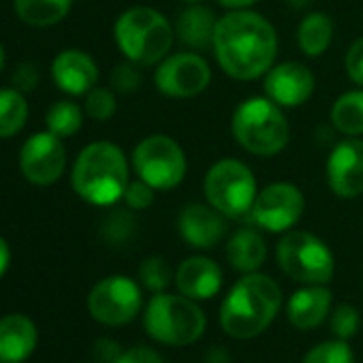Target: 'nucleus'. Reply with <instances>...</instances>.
I'll use <instances>...</instances> for the list:
<instances>
[{"label":"nucleus","mask_w":363,"mask_h":363,"mask_svg":"<svg viewBox=\"0 0 363 363\" xmlns=\"http://www.w3.org/2000/svg\"><path fill=\"white\" fill-rule=\"evenodd\" d=\"M73 0H16V11L22 22L45 28L62 22L71 11Z\"/></svg>","instance_id":"obj_25"},{"label":"nucleus","mask_w":363,"mask_h":363,"mask_svg":"<svg viewBox=\"0 0 363 363\" xmlns=\"http://www.w3.org/2000/svg\"><path fill=\"white\" fill-rule=\"evenodd\" d=\"M173 278L175 276L171 272V265L162 257H147L139 265V280L152 293H164Z\"/></svg>","instance_id":"obj_28"},{"label":"nucleus","mask_w":363,"mask_h":363,"mask_svg":"<svg viewBox=\"0 0 363 363\" xmlns=\"http://www.w3.org/2000/svg\"><path fill=\"white\" fill-rule=\"evenodd\" d=\"M120 52L139 67H152L164 60L173 45V26L152 7H133L124 11L113 28Z\"/></svg>","instance_id":"obj_4"},{"label":"nucleus","mask_w":363,"mask_h":363,"mask_svg":"<svg viewBox=\"0 0 363 363\" xmlns=\"http://www.w3.org/2000/svg\"><path fill=\"white\" fill-rule=\"evenodd\" d=\"M124 201L130 210H147L154 203V189L150 184H145L143 179L128 182Z\"/></svg>","instance_id":"obj_34"},{"label":"nucleus","mask_w":363,"mask_h":363,"mask_svg":"<svg viewBox=\"0 0 363 363\" xmlns=\"http://www.w3.org/2000/svg\"><path fill=\"white\" fill-rule=\"evenodd\" d=\"M218 3H220L223 7L235 11V9H248V7H252V5L257 3V0H218Z\"/></svg>","instance_id":"obj_40"},{"label":"nucleus","mask_w":363,"mask_h":363,"mask_svg":"<svg viewBox=\"0 0 363 363\" xmlns=\"http://www.w3.org/2000/svg\"><path fill=\"white\" fill-rule=\"evenodd\" d=\"M331 310V291L323 284H308L295 291L286 303L289 323L297 329L318 327Z\"/></svg>","instance_id":"obj_20"},{"label":"nucleus","mask_w":363,"mask_h":363,"mask_svg":"<svg viewBox=\"0 0 363 363\" xmlns=\"http://www.w3.org/2000/svg\"><path fill=\"white\" fill-rule=\"evenodd\" d=\"M218 18L212 9L203 5H189L184 11L177 16L175 22V35L186 48L193 52H206L214 45V33H216Z\"/></svg>","instance_id":"obj_21"},{"label":"nucleus","mask_w":363,"mask_h":363,"mask_svg":"<svg viewBox=\"0 0 363 363\" xmlns=\"http://www.w3.org/2000/svg\"><path fill=\"white\" fill-rule=\"evenodd\" d=\"M116 363H164V361L156 350L147 346H133L128 350H122Z\"/></svg>","instance_id":"obj_36"},{"label":"nucleus","mask_w":363,"mask_h":363,"mask_svg":"<svg viewBox=\"0 0 363 363\" xmlns=\"http://www.w3.org/2000/svg\"><path fill=\"white\" fill-rule=\"evenodd\" d=\"M333 41V22L325 13H308L297 30V43L299 50L308 58H318L323 56Z\"/></svg>","instance_id":"obj_23"},{"label":"nucleus","mask_w":363,"mask_h":363,"mask_svg":"<svg viewBox=\"0 0 363 363\" xmlns=\"http://www.w3.org/2000/svg\"><path fill=\"white\" fill-rule=\"evenodd\" d=\"M86 111L92 120L107 122L116 113V96L107 88H92L86 96Z\"/></svg>","instance_id":"obj_30"},{"label":"nucleus","mask_w":363,"mask_h":363,"mask_svg":"<svg viewBox=\"0 0 363 363\" xmlns=\"http://www.w3.org/2000/svg\"><path fill=\"white\" fill-rule=\"evenodd\" d=\"M344 69L354 86H363V37L348 48L344 58Z\"/></svg>","instance_id":"obj_35"},{"label":"nucleus","mask_w":363,"mask_h":363,"mask_svg":"<svg viewBox=\"0 0 363 363\" xmlns=\"http://www.w3.org/2000/svg\"><path fill=\"white\" fill-rule=\"evenodd\" d=\"M265 240L255 229H240L227 244V259L235 272L252 274L265 263Z\"/></svg>","instance_id":"obj_22"},{"label":"nucleus","mask_w":363,"mask_h":363,"mask_svg":"<svg viewBox=\"0 0 363 363\" xmlns=\"http://www.w3.org/2000/svg\"><path fill=\"white\" fill-rule=\"evenodd\" d=\"M141 289L126 276H109L94 284L88 295V310L92 318L107 327L130 323L141 310Z\"/></svg>","instance_id":"obj_10"},{"label":"nucleus","mask_w":363,"mask_h":363,"mask_svg":"<svg viewBox=\"0 0 363 363\" xmlns=\"http://www.w3.org/2000/svg\"><path fill=\"white\" fill-rule=\"evenodd\" d=\"M265 94L280 107H299L314 92V75L301 62L274 65L265 73Z\"/></svg>","instance_id":"obj_15"},{"label":"nucleus","mask_w":363,"mask_h":363,"mask_svg":"<svg viewBox=\"0 0 363 363\" xmlns=\"http://www.w3.org/2000/svg\"><path fill=\"white\" fill-rule=\"evenodd\" d=\"M3 65H5V50L0 45V71H3Z\"/></svg>","instance_id":"obj_42"},{"label":"nucleus","mask_w":363,"mask_h":363,"mask_svg":"<svg viewBox=\"0 0 363 363\" xmlns=\"http://www.w3.org/2000/svg\"><path fill=\"white\" fill-rule=\"evenodd\" d=\"M39 331L33 318L9 314L0 318V363H24L37 348Z\"/></svg>","instance_id":"obj_19"},{"label":"nucleus","mask_w":363,"mask_h":363,"mask_svg":"<svg viewBox=\"0 0 363 363\" xmlns=\"http://www.w3.org/2000/svg\"><path fill=\"white\" fill-rule=\"evenodd\" d=\"M331 124L346 137L363 135V90H350L335 99L331 107Z\"/></svg>","instance_id":"obj_24"},{"label":"nucleus","mask_w":363,"mask_h":363,"mask_svg":"<svg viewBox=\"0 0 363 363\" xmlns=\"http://www.w3.org/2000/svg\"><path fill=\"white\" fill-rule=\"evenodd\" d=\"M67 164V150L58 135L37 133L20 152V167L28 182L39 186H50L62 175Z\"/></svg>","instance_id":"obj_13"},{"label":"nucleus","mask_w":363,"mask_h":363,"mask_svg":"<svg viewBox=\"0 0 363 363\" xmlns=\"http://www.w3.org/2000/svg\"><path fill=\"white\" fill-rule=\"evenodd\" d=\"M28 118V105L20 90H0V139L18 135Z\"/></svg>","instance_id":"obj_26"},{"label":"nucleus","mask_w":363,"mask_h":363,"mask_svg":"<svg viewBox=\"0 0 363 363\" xmlns=\"http://www.w3.org/2000/svg\"><path fill=\"white\" fill-rule=\"evenodd\" d=\"M231 130L246 152L257 156H276L291 139V126L282 107L267 96H252L238 105Z\"/></svg>","instance_id":"obj_5"},{"label":"nucleus","mask_w":363,"mask_h":363,"mask_svg":"<svg viewBox=\"0 0 363 363\" xmlns=\"http://www.w3.org/2000/svg\"><path fill=\"white\" fill-rule=\"evenodd\" d=\"M37 84H39V71L35 65H22L13 73V86L20 92H30L37 88Z\"/></svg>","instance_id":"obj_37"},{"label":"nucleus","mask_w":363,"mask_h":363,"mask_svg":"<svg viewBox=\"0 0 363 363\" xmlns=\"http://www.w3.org/2000/svg\"><path fill=\"white\" fill-rule=\"evenodd\" d=\"M84 116L79 105L71 103V101H58L50 107L48 111V128L50 133L62 137H71L82 128Z\"/></svg>","instance_id":"obj_27"},{"label":"nucleus","mask_w":363,"mask_h":363,"mask_svg":"<svg viewBox=\"0 0 363 363\" xmlns=\"http://www.w3.org/2000/svg\"><path fill=\"white\" fill-rule=\"evenodd\" d=\"M301 363H354V354L348 342L337 337L310 348Z\"/></svg>","instance_id":"obj_29"},{"label":"nucleus","mask_w":363,"mask_h":363,"mask_svg":"<svg viewBox=\"0 0 363 363\" xmlns=\"http://www.w3.org/2000/svg\"><path fill=\"white\" fill-rule=\"evenodd\" d=\"M135 229V220L128 212H113L107 216V220L103 223V235L109 242H126L130 238Z\"/></svg>","instance_id":"obj_33"},{"label":"nucleus","mask_w":363,"mask_h":363,"mask_svg":"<svg viewBox=\"0 0 363 363\" xmlns=\"http://www.w3.org/2000/svg\"><path fill=\"white\" fill-rule=\"evenodd\" d=\"M327 184L340 199L363 195V139L348 137L335 143L327 158Z\"/></svg>","instance_id":"obj_14"},{"label":"nucleus","mask_w":363,"mask_h":363,"mask_svg":"<svg viewBox=\"0 0 363 363\" xmlns=\"http://www.w3.org/2000/svg\"><path fill=\"white\" fill-rule=\"evenodd\" d=\"M203 193L208 203L227 218L248 216L259 195L255 173L246 162L235 158H223L210 167L203 179Z\"/></svg>","instance_id":"obj_7"},{"label":"nucleus","mask_w":363,"mask_h":363,"mask_svg":"<svg viewBox=\"0 0 363 363\" xmlns=\"http://www.w3.org/2000/svg\"><path fill=\"white\" fill-rule=\"evenodd\" d=\"M177 231L193 248H214L227 233L225 214L210 203H189L177 216Z\"/></svg>","instance_id":"obj_16"},{"label":"nucleus","mask_w":363,"mask_h":363,"mask_svg":"<svg viewBox=\"0 0 363 363\" xmlns=\"http://www.w3.org/2000/svg\"><path fill=\"white\" fill-rule=\"evenodd\" d=\"M280 303L282 291L269 276L246 274L233 284L220 306V327L235 340L257 337L272 325Z\"/></svg>","instance_id":"obj_2"},{"label":"nucleus","mask_w":363,"mask_h":363,"mask_svg":"<svg viewBox=\"0 0 363 363\" xmlns=\"http://www.w3.org/2000/svg\"><path fill=\"white\" fill-rule=\"evenodd\" d=\"M128 186V162L124 152L109 141H96L82 150L73 164L75 193L99 208L124 199Z\"/></svg>","instance_id":"obj_3"},{"label":"nucleus","mask_w":363,"mask_h":363,"mask_svg":"<svg viewBox=\"0 0 363 363\" xmlns=\"http://www.w3.org/2000/svg\"><path fill=\"white\" fill-rule=\"evenodd\" d=\"M52 75L62 92L79 96L88 94L94 88L99 79V69L90 54L82 50H65L56 56L52 65Z\"/></svg>","instance_id":"obj_17"},{"label":"nucleus","mask_w":363,"mask_h":363,"mask_svg":"<svg viewBox=\"0 0 363 363\" xmlns=\"http://www.w3.org/2000/svg\"><path fill=\"white\" fill-rule=\"evenodd\" d=\"M141 86V71L135 62H122L111 71V88L120 94H130Z\"/></svg>","instance_id":"obj_32"},{"label":"nucleus","mask_w":363,"mask_h":363,"mask_svg":"<svg viewBox=\"0 0 363 363\" xmlns=\"http://www.w3.org/2000/svg\"><path fill=\"white\" fill-rule=\"evenodd\" d=\"M175 286L191 299H210L223 286V272L216 261L208 257H191L175 269Z\"/></svg>","instance_id":"obj_18"},{"label":"nucleus","mask_w":363,"mask_h":363,"mask_svg":"<svg viewBox=\"0 0 363 363\" xmlns=\"http://www.w3.org/2000/svg\"><path fill=\"white\" fill-rule=\"evenodd\" d=\"M122 354V348L113 342V340H99L94 344V357L99 363H116L118 357Z\"/></svg>","instance_id":"obj_38"},{"label":"nucleus","mask_w":363,"mask_h":363,"mask_svg":"<svg viewBox=\"0 0 363 363\" xmlns=\"http://www.w3.org/2000/svg\"><path fill=\"white\" fill-rule=\"evenodd\" d=\"M359 327V312L350 303H340L331 314V331L340 340H350Z\"/></svg>","instance_id":"obj_31"},{"label":"nucleus","mask_w":363,"mask_h":363,"mask_svg":"<svg viewBox=\"0 0 363 363\" xmlns=\"http://www.w3.org/2000/svg\"><path fill=\"white\" fill-rule=\"evenodd\" d=\"M182 3H186V5H197V3H201V0H182Z\"/></svg>","instance_id":"obj_43"},{"label":"nucleus","mask_w":363,"mask_h":363,"mask_svg":"<svg viewBox=\"0 0 363 363\" xmlns=\"http://www.w3.org/2000/svg\"><path fill=\"white\" fill-rule=\"evenodd\" d=\"M276 255L282 272L301 284H327L333 278V255L314 233L289 231L278 242Z\"/></svg>","instance_id":"obj_9"},{"label":"nucleus","mask_w":363,"mask_h":363,"mask_svg":"<svg viewBox=\"0 0 363 363\" xmlns=\"http://www.w3.org/2000/svg\"><path fill=\"white\" fill-rule=\"evenodd\" d=\"M212 50L229 77L252 82L274 67L278 35L261 13L235 9L218 18Z\"/></svg>","instance_id":"obj_1"},{"label":"nucleus","mask_w":363,"mask_h":363,"mask_svg":"<svg viewBox=\"0 0 363 363\" xmlns=\"http://www.w3.org/2000/svg\"><path fill=\"white\" fill-rule=\"evenodd\" d=\"M143 325L147 335L160 344L186 346L203 335L206 314L186 295L154 293L145 308Z\"/></svg>","instance_id":"obj_6"},{"label":"nucleus","mask_w":363,"mask_h":363,"mask_svg":"<svg viewBox=\"0 0 363 363\" xmlns=\"http://www.w3.org/2000/svg\"><path fill=\"white\" fill-rule=\"evenodd\" d=\"M154 82L164 96L191 99L206 92V88L212 82V69L203 56L179 52L158 62Z\"/></svg>","instance_id":"obj_11"},{"label":"nucleus","mask_w":363,"mask_h":363,"mask_svg":"<svg viewBox=\"0 0 363 363\" xmlns=\"http://www.w3.org/2000/svg\"><path fill=\"white\" fill-rule=\"evenodd\" d=\"M9 263H11V250H9V244L0 238V278H3L9 269Z\"/></svg>","instance_id":"obj_39"},{"label":"nucleus","mask_w":363,"mask_h":363,"mask_svg":"<svg viewBox=\"0 0 363 363\" xmlns=\"http://www.w3.org/2000/svg\"><path fill=\"white\" fill-rule=\"evenodd\" d=\"M289 5H291V7H295V9H301V7H306V5H308V0H289Z\"/></svg>","instance_id":"obj_41"},{"label":"nucleus","mask_w":363,"mask_h":363,"mask_svg":"<svg viewBox=\"0 0 363 363\" xmlns=\"http://www.w3.org/2000/svg\"><path fill=\"white\" fill-rule=\"evenodd\" d=\"M303 208L306 199L295 184L274 182V184H267L259 191L248 216L255 225H259L265 231L284 233L299 223Z\"/></svg>","instance_id":"obj_12"},{"label":"nucleus","mask_w":363,"mask_h":363,"mask_svg":"<svg viewBox=\"0 0 363 363\" xmlns=\"http://www.w3.org/2000/svg\"><path fill=\"white\" fill-rule=\"evenodd\" d=\"M186 154L169 135H150L133 150V169L154 191H173L186 175Z\"/></svg>","instance_id":"obj_8"}]
</instances>
